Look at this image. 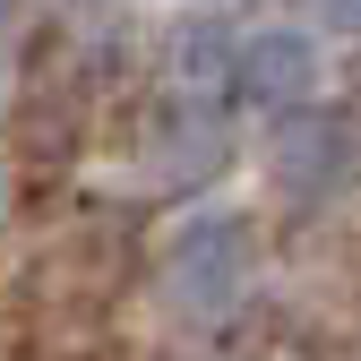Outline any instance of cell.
Segmentation results:
<instances>
[{
	"label": "cell",
	"mask_w": 361,
	"mask_h": 361,
	"mask_svg": "<svg viewBox=\"0 0 361 361\" xmlns=\"http://www.w3.org/2000/svg\"><path fill=\"white\" fill-rule=\"evenodd\" d=\"M172 301H190V310H224V301H241V276H250V233L241 224H224V215H198L190 233L172 241Z\"/></svg>",
	"instance_id": "1"
},
{
	"label": "cell",
	"mask_w": 361,
	"mask_h": 361,
	"mask_svg": "<svg viewBox=\"0 0 361 361\" xmlns=\"http://www.w3.org/2000/svg\"><path fill=\"white\" fill-rule=\"evenodd\" d=\"M344 172H353V129L336 112H301L276 138V190L284 198H336Z\"/></svg>",
	"instance_id": "2"
},
{
	"label": "cell",
	"mask_w": 361,
	"mask_h": 361,
	"mask_svg": "<svg viewBox=\"0 0 361 361\" xmlns=\"http://www.w3.org/2000/svg\"><path fill=\"white\" fill-rule=\"evenodd\" d=\"M233 86H241V104H310V86H319L310 35H284V26L250 35L241 61H233Z\"/></svg>",
	"instance_id": "3"
},
{
	"label": "cell",
	"mask_w": 361,
	"mask_h": 361,
	"mask_svg": "<svg viewBox=\"0 0 361 361\" xmlns=\"http://www.w3.org/2000/svg\"><path fill=\"white\" fill-rule=\"evenodd\" d=\"M336 18H344V26H361V0H336Z\"/></svg>",
	"instance_id": "4"
}]
</instances>
